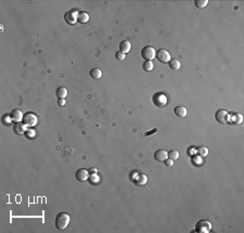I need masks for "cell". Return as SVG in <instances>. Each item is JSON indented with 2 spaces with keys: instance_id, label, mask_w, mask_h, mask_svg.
I'll use <instances>...</instances> for the list:
<instances>
[{
  "instance_id": "16",
  "label": "cell",
  "mask_w": 244,
  "mask_h": 233,
  "mask_svg": "<svg viewBox=\"0 0 244 233\" xmlns=\"http://www.w3.org/2000/svg\"><path fill=\"white\" fill-rule=\"evenodd\" d=\"M56 96L59 99H65L67 97V89L64 87H59L56 91Z\"/></svg>"
},
{
  "instance_id": "2",
  "label": "cell",
  "mask_w": 244,
  "mask_h": 233,
  "mask_svg": "<svg viewBox=\"0 0 244 233\" xmlns=\"http://www.w3.org/2000/svg\"><path fill=\"white\" fill-rule=\"evenodd\" d=\"M152 100H153L154 105H155V106H158V107H160V109L165 107L167 105V103H168L167 96H166V94H164V93H162V92L154 93Z\"/></svg>"
},
{
  "instance_id": "11",
  "label": "cell",
  "mask_w": 244,
  "mask_h": 233,
  "mask_svg": "<svg viewBox=\"0 0 244 233\" xmlns=\"http://www.w3.org/2000/svg\"><path fill=\"white\" fill-rule=\"evenodd\" d=\"M167 157H168V152L166 150H158L154 153V158L158 162H164Z\"/></svg>"
},
{
  "instance_id": "31",
  "label": "cell",
  "mask_w": 244,
  "mask_h": 233,
  "mask_svg": "<svg viewBox=\"0 0 244 233\" xmlns=\"http://www.w3.org/2000/svg\"><path fill=\"white\" fill-rule=\"evenodd\" d=\"M156 131H158V129H153V130L152 131H148V132H145V135H152V133H154V132H156Z\"/></svg>"
},
{
  "instance_id": "29",
  "label": "cell",
  "mask_w": 244,
  "mask_h": 233,
  "mask_svg": "<svg viewBox=\"0 0 244 233\" xmlns=\"http://www.w3.org/2000/svg\"><path fill=\"white\" fill-rule=\"evenodd\" d=\"M164 163H165V165L168 167H171L174 165V160H170V158H166V160H164Z\"/></svg>"
},
{
  "instance_id": "28",
  "label": "cell",
  "mask_w": 244,
  "mask_h": 233,
  "mask_svg": "<svg viewBox=\"0 0 244 233\" xmlns=\"http://www.w3.org/2000/svg\"><path fill=\"white\" fill-rule=\"evenodd\" d=\"M115 58L117 59V60H120V61H123L125 58H126V56H125V53H123L122 51H117L115 53Z\"/></svg>"
},
{
  "instance_id": "9",
  "label": "cell",
  "mask_w": 244,
  "mask_h": 233,
  "mask_svg": "<svg viewBox=\"0 0 244 233\" xmlns=\"http://www.w3.org/2000/svg\"><path fill=\"white\" fill-rule=\"evenodd\" d=\"M133 181L137 186L145 185L146 182H148V177L144 173H137V176H136V178H133Z\"/></svg>"
},
{
  "instance_id": "5",
  "label": "cell",
  "mask_w": 244,
  "mask_h": 233,
  "mask_svg": "<svg viewBox=\"0 0 244 233\" xmlns=\"http://www.w3.org/2000/svg\"><path fill=\"white\" fill-rule=\"evenodd\" d=\"M38 123V118L35 114L33 113H27L23 117V124L26 127H34L36 126Z\"/></svg>"
},
{
  "instance_id": "19",
  "label": "cell",
  "mask_w": 244,
  "mask_h": 233,
  "mask_svg": "<svg viewBox=\"0 0 244 233\" xmlns=\"http://www.w3.org/2000/svg\"><path fill=\"white\" fill-rule=\"evenodd\" d=\"M89 74L93 79H100L102 77V71L100 69H92Z\"/></svg>"
},
{
  "instance_id": "17",
  "label": "cell",
  "mask_w": 244,
  "mask_h": 233,
  "mask_svg": "<svg viewBox=\"0 0 244 233\" xmlns=\"http://www.w3.org/2000/svg\"><path fill=\"white\" fill-rule=\"evenodd\" d=\"M89 21V14L86 13V12L82 11L77 14V22L82 23V24H85Z\"/></svg>"
},
{
  "instance_id": "26",
  "label": "cell",
  "mask_w": 244,
  "mask_h": 233,
  "mask_svg": "<svg viewBox=\"0 0 244 233\" xmlns=\"http://www.w3.org/2000/svg\"><path fill=\"white\" fill-rule=\"evenodd\" d=\"M11 120H12L11 116H10V115H5V117L2 118V124L6 125V126H9V125L11 124Z\"/></svg>"
},
{
  "instance_id": "14",
  "label": "cell",
  "mask_w": 244,
  "mask_h": 233,
  "mask_svg": "<svg viewBox=\"0 0 244 233\" xmlns=\"http://www.w3.org/2000/svg\"><path fill=\"white\" fill-rule=\"evenodd\" d=\"M174 113H175V115L178 116V117L183 118L187 116L188 112H187V109L184 106H176L175 109H174Z\"/></svg>"
},
{
  "instance_id": "27",
  "label": "cell",
  "mask_w": 244,
  "mask_h": 233,
  "mask_svg": "<svg viewBox=\"0 0 244 233\" xmlns=\"http://www.w3.org/2000/svg\"><path fill=\"white\" fill-rule=\"evenodd\" d=\"M25 135H26V138H28V139H34L36 135V132L34 130H26Z\"/></svg>"
},
{
  "instance_id": "20",
  "label": "cell",
  "mask_w": 244,
  "mask_h": 233,
  "mask_svg": "<svg viewBox=\"0 0 244 233\" xmlns=\"http://www.w3.org/2000/svg\"><path fill=\"white\" fill-rule=\"evenodd\" d=\"M230 118H231V122L235 125H240V124H242V122H243V116H242L240 113L233 114L232 117H230Z\"/></svg>"
},
{
  "instance_id": "23",
  "label": "cell",
  "mask_w": 244,
  "mask_h": 233,
  "mask_svg": "<svg viewBox=\"0 0 244 233\" xmlns=\"http://www.w3.org/2000/svg\"><path fill=\"white\" fill-rule=\"evenodd\" d=\"M207 3H208V0H195L194 1L195 7L199 8V9H203V8H205L207 6Z\"/></svg>"
},
{
  "instance_id": "30",
  "label": "cell",
  "mask_w": 244,
  "mask_h": 233,
  "mask_svg": "<svg viewBox=\"0 0 244 233\" xmlns=\"http://www.w3.org/2000/svg\"><path fill=\"white\" fill-rule=\"evenodd\" d=\"M58 104L60 105V106H63V105L65 104V100H64V99H59V100H58Z\"/></svg>"
},
{
  "instance_id": "24",
  "label": "cell",
  "mask_w": 244,
  "mask_h": 233,
  "mask_svg": "<svg viewBox=\"0 0 244 233\" xmlns=\"http://www.w3.org/2000/svg\"><path fill=\"white\" fill-rule=\"evenodd\" d=\"M168 157L173 160H177L179 158V152L177 150H171L168 152Z\"/></svg>"
},
{
  "instance_id": "6",
  "label": "cell",
  "mask_w": 244,
  "mask_h": 233,
  "mask_svg": "<svg viewBox=\"0 0 244 233\" xmlns=\"http://www.w3.org/2000/svg\"><path fill=\"white\" fill-rule=\"evenodd\" d=\"M229 118H230V116L226 110H218L215 114V119L220 124H227L229 122Z\"/></svg>"
},
{
  "instance_id": "3",
  "label": "cell",
  "mask_w": 244,
  "mask_h": 233,
  "mask_svg": "<svg viewBox=\"0 0 244 233\" xmlns=\"http://www.w3.org/2000/svg\"><path fill=\"white\" fill-rule=\"evenodd\" d=\"M141 56L145 61H152L156 56L155 49L151 46L144 47V48H142V50H141Z\"/></svg>"
},
{
  "instance_id": "4",
  "label": "cell",
  "mask_w": 244,
  "mask_h": 233,
  "mask_svg": "<svg viewBox=\"0 0 244 233\" xmlns=\"http://www.w3.org/2000/svg\"><path fill=\"white\" fill-rule=\"evenodd\" d=\"M212 230V224L208 220H200L195 224V231L201 233H208Z\"/></svg>"
},
{
  "instance_id": "7",
  "label": "cell",
  "mask_w": 244,
  "mask_h": 233,
  "mask_svg": "<svg viewBox=\"0 0 244 233\" xmlns=\"http://www.w3.org/2000/svg\"><path fill=\"white\" fill-rule=\"evenodd\" d=\"M155 58H158V60L160 61V62H162V63H168L169 61H170V59H171L169 52L167 51V50H165V49L158 50Z\"/></svg>"
},
{
  "instance_id": "18",
  "label": "cell",
  "mask_w": 244,
  "mask_h": 233,
  "mask_svg": "<svg viewBox=\"0 0 244 233\" xmlns=\"http://www.w3.org/2000/svg\"><path fill=\"white\" fill-rule=\"evenodd\" d=\"M168 65L171 69L174 71H178L180 69V61L178 59H170V61L168 62Z\"/></svg>"
},
{
  "instance_id": "25",
  "label": "cell",
  "mask_w": 244,
  "mask_h": 233,
  "mask_svg": "<svg viewBox=\"0 0 244 233\" xmlns=\"http://www.w3.org/2000/svg\"><path fill=\"white\" fill-rule=\"evenodd\" d=\"M196 151H198V154L200 156H207L208 155V149H207L206 147H201V148H199L198 150H196Z\"/></svg>"
},
{
  "instance_id": "15",
  "label": "cell",
  "mask_w": 244,
  "mask_h": 233,
  "mask_svg": "<svg viewBox=\"0 0 244 233\" xmlns=\"http://www.w3.org/2000/svg\"><path fill=\"white\" fill-rule=\"evenodd\" d=\"M131 49V44L128 40H123L120 44V51H122L123 53H127Z\"/></svg>"
},
{
  "instance_id": "12",
  "label": "cell",
  "mask_w": 244,
  "mask_h": 233,
  "mask_svg": "<svg viewBox=\"0 0 244 233\" xmlns=\"http://www.w3.org/2000/svg\"><path fill=\"white\" fill-rule=\"evenodd\" d=\"M13 131L15 135H24L25 132H26V126H25L24 124H22V123H15V124L13 125Z\"/></svg>"
},
{
  "instance_id": "8",
  "label": "cell",
  "mask_w": 244,
  "mask_h": 233,
  "mask_svg": "<svg viewBox=\"0 0 244 233\" xmlns=\"http://www.w3.org/2000/svg\"><path fill=\"white\" fill-rule=\"evenodd\" d=\"M77 12L75 11H69L64 14V21L66 22V24L69 25H74L77 22Z\"/></svg>"
},
{
  "instance_id": "22",
  "label": "cell",
  "mask_w": 244,
  "mask_h": 233,
  "mask_svg": "<svg viewBox=\"0 0 244 233\" xmlns=\"http://www.w3.org/2000/svg\"><path fill=\"white\" fill-rule=\"evenodd\" d=\"M88 180L91 184H97V183H99V181H100V178H99V176H98L97 173H90V175H89Z\"/></svg>"
},
{
  "instance_id": "21",
  "label": "cell",
  "mask_w": 244,
  "mask_h": 233,
  "mask_svg": "<svg viewBox=\"0 0 244 233\" xmlns=\"http://www.w3.org/2000/svg\"><path fill=\"white\" fill-rule=\"evenodd\" d=\"M154 67V64L152 61H144V63L142 64V69L145 72H151Z\"/></svg>"
},
{
  "instance_id": "32",
  "label": "cell",
  "mask_w": 244,
  "mask_h": 233,
  "mask_svg": "<svg viewBox=\"0 0 244 233\" xmlns=\"http://www.w3.org/2000/svg\"><path fill=\"white\" fill-rule=\"evenodd\" d=\"M98 173V169L97 168H91L89 170V173Z\"/></svg>"
},
{
  "instance_id": "10",
  "label": "cell",
  "mask_w": 244,
  "mask_h": 233,
  "mask_svg": "<svg viewBox=\"0 0 244 233\" xmlns=\"http://www.w3.org/2000/svg\"><path fill=\"white\" fill-rule=\"evenodd\" d=\"M75 178L78 180V181H87L88 178H89V171L85 168L78 169L75 173Z\"/></svg>"
},
{
  "instance_id": "1",
  "label": "cell",
  "mask_w": 244,
  "mask_h": 233,
  "mask_svg": "<svg viewBox=\"0 0 244 233\" xmlns=\"http://www.w3.org/2000/svg\"><path fill=\"white\" fill-rule=\"evenodd\" d=\"M71 222V216L67 213H59L56 217V227L58 230H65Z\"/></svg>"
},
{
  "instance_id": "13",
  "label": "cell",
  "mask_w": 244,
  "mask_h": 233,
  "mask_svg": "<svg viewBox=\"0 0 244 233\" xmlns=\"http://www.w3.org/2000/svg\"><path fill=\"white\" fill-rule=\"evenodd\" d=\"M10 116H11L12 120L15 123H20L21 120H23V117H24V115H23L22 111L19 109H15L13 110V111L11 112V114H10Z\"/></svg>"
}]
</instances>
